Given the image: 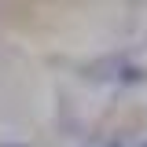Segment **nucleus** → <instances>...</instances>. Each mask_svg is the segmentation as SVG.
<instances>
[{"label": "nucleus", "mask_w": 147, "mask_h": 147, "mask_svg": "<svg viewBox=\"0 0 147 147\" xmlns=\"http://www.w3.org/2000/svg\"><path fill=\"white\" fill-rule=\"evenodd\" d=\"M7 147H18V144H7Z\"/></svg>", "instance_id": "nucleus-1"}]
</instances>
